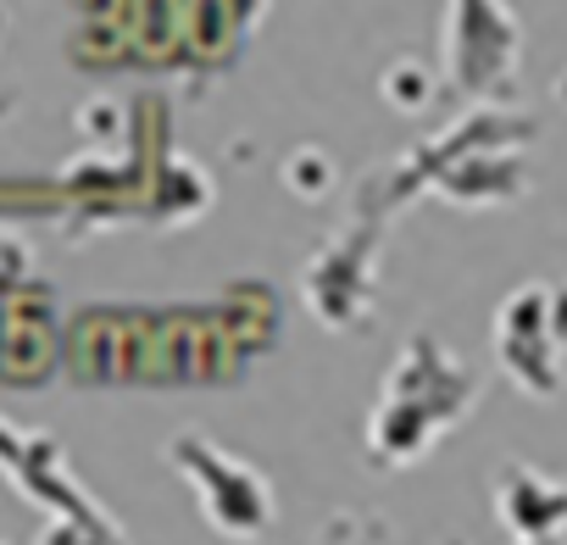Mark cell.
I'll return each instance as SVG.
<instances>
[{
	"label": "cell",
	"instance_id": "8992f818",
	"mask_svg": "<svg viewBox=\"0 0 567 545\" xmlns=\"http://www.w3.org/2000/svg\"><path fill=\"white\" fill-rule=\"evenodd\" d=\"M379 234H384V217L357 212L301 267V301L329 335H357L379 307Z\"/></svg>",
	"mask_w": 567,
	"mask_h": 545
},
{
	"label": "cell",
	"instance_id": "6da1fadb",
	"mask_svg": "<svg viewBox=\"0 0 567 545\" xmlns=\"http://www.w3.org/2000/svg\"><path fill=\"white\" fill-rule=\"evenodd\" d=\"M484 384L445 351L429 329H417L384 373V390L368 412V462L373 467H417L473 407Z\"/></svg>",
	"mask_w": 567,
	"mask_h": 545
},
{
	"label": "cell",
	"instance_id": "52a82bcc",
	"mask_svg": "<svg viewBox=\"0 0 567 545\" xmlns=\"http://www.w3.org/2000/svg\"><path fill=\"white\" fill-rule=\"evenodd\" d=\"M489 506H495V523L512 539L545 545V539H561L567 534V484L550 479L545 467L501 462L495 490H489Z\"/></svg>",
	"mask_w": 567,
	"mask_h": 545
},
{
	"label": "cell",
	"instance_id": "3957f363",
	"mask_svg": "<svg viewBox=\"0 0 567 545\" xmlns=\"http://www.w3.org/2000/svg\"><path fill=\"white\" fill-rule=\"evenodd\" d=\"M495 362L512 390L556 401L567 384V279L517 285L495 312Z\"/></svg>",
	"mask_w": 567,
	"mask_h": 545
},
{
	"label": "cell",
	"instance_id": "5b68a950",
	"mask_svg": "<svg viewBox=\"0 0 567 545\" xmlns=\"http://www.w3.org/2000/svg\"><path fill=\"white\" fill-rule=\"evenodd\" d=\"M167 462H173L178 479L195 490L200 517H206L217 534H228V539H256V534L272 528L278 501H272V484H267V473H261L256 462L223 451V445L206 440V434H173V440H167Z\"/></svg>",
	"mask_w": 567,
	"mask_h": 545
},
{
	"label": "cell",
	"instance_id": "7a4b0ae2",
	"mask_svg": "<svg viewBox=\"0 0 567 545\" xmlns=\"http://www.w3.org/2000/svg\"><path fill=\"white\" fill-rule=\"evenodd\" d=\"M523 23L506 0H445L440 29V79L456 101L506 106L523 68Z\"/></svg>",
	"mask_w": 567,
	"mask_h": 545
},
{
	"label": "cell",
	"instance_id": "30bf717a",
	"mask_svg": "<svg viewBox=\"0 0 567 545\" xmlns=\"http://www.w3.org/2000/svg\"><path fill=\"white\" fill-rule=\"evenodd\" d=\"M23 267H29L23 245H18V239H0V290H12V285L23 279Z\"/></svg>",
	"mask_w": 567,
	"mask_h": 545
},
{
	"label": "cell",
	"instance_id": "8fae6325",
	"mask_svg": "<svg viewBox=\"0 0 567 545\" xmlns=\"http://www.w3.org/2000/svg\"><path fill=\"white\" fill-rule=\"evenodd\" d=\"M550 95H556V106H561V112H567V68H561V73H556V84H550Z\"/></svg>",
	"mask_w": 567,
	"mask_h": 545
},
{
	"label": "cell",
	"instance_id": "9c48e42d",
	"mask_svg": "<svg viewBox=\"0 0 567 545\" xmlns=\"http://www.w3.org/2000/svg\"><path fill=\"white\" fill-rule=\"evenodd\" d=\"M284 184H290L296 195H307V200H318L334 184V167H329L323 151H296L290 162H284Z\"/></svg>",
	"mask_w": 567,
	"mask_h": 545
},
{
	"label": "cell",
	"instance_id": "ba28073f",
	"mask_svg": "<svg viewBox=\"0 0 567 545\" xmlns=\"http://www.w3.org/2000/svg\"><path fill=\"white\" fill-rule=\"evenodd\" d=\"M434 90H440V73H429V68H417V62H395V68L384 73V101H390L395 112H423Z\"/></svg>",
	"mask_w": 567,
	"mask_h": 545
},
{
	"label": "cell",
	"instance_id": "7c38bea8",
	"mask_svg": "<svg viewBox=\"0 0 567 545\" xmlns=\"http://www.w3.org/2000/svg\"><path fill=\"white\" fill-rule=\"evenodd\" d=\"M0 106H12V95H0Z\"/></svg>",
	"mask_w": 567,
	"mask_h": 545
},
{
	"label": "cell",
	"instance_id": "277c9868",
	"mask_svg": "<svg viewBox=\"0 0 567 545\" xmlns=\"http://www.w3.org/2000/svg\"><path fill=\"white\" fill-rule=\"evenodd\" d=\"M0 473H7V484H18L23 501L51 512L45 539H123V528L106 517V506L68 473V456L56 440L29 434L0 418Z\"/></svg>",
	"mask_w": 567,
	"mask_h": 545
}]
</instances>
